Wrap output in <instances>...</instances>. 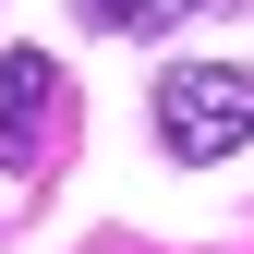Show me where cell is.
<instances>
[{"instance_id":"obj_3","label":"cell","mask_w":254,"mask_h":254,"mask_svg":"<svg viewBox=\"0 0 254 254\" xmlns=\"http://www.w3.org/2000/svg\"><path fill=\"white\" fill-rule=\"evenodd\" d=\"M85 12H97L109 37H157V24H194L206 0H85Z\"/></svg>"},{"instance_id":"obj_1","label":"cell","mask_w":254,"mask_h":254,"mask_svg":"<svg viewBox=\"0 0 254 254\" xmlns=\"http://www.w3.org/2000/svg\"><path fill=\"white\" fill-rule=\"evenodd\" d=\"M157 145L170 157H242L254 145V73L242 61H170L157 73Z\"/></svg>"},{"instance_id":"obj_2","label":"cell","mask_w":254,"mask_h":254,"mask_svg":"<svg viewBox=\"0 0 254 254\" xmlns=\"http://www.w3.org/2000/svg\"><path fill=\"white\" fill-rule=\"evenodd\" d=\"M61 109H73V85H61L49 49H0V170H37Z\"/></svg>"}]
</instances>
